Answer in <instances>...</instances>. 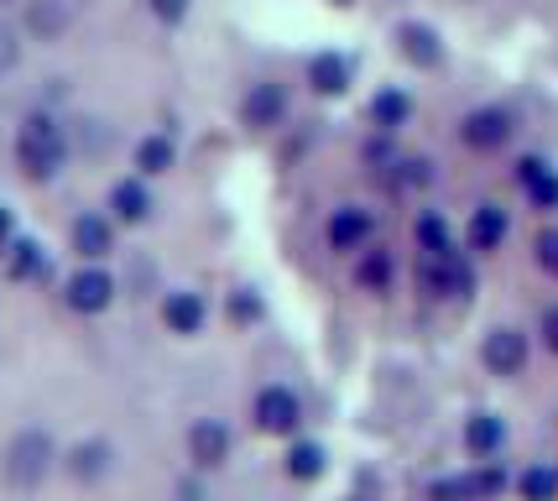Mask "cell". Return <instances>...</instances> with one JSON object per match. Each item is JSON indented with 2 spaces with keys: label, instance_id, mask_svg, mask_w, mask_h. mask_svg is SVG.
<instances>
[{
  "label": "cell",
  "instance_id": "1",
  "mask_svg": "<svg viewBox=\"0 0 558 501\" xmlns=\"http://www.w3.org/2000/svg\"><path fill=\"white\" fill-rule=\"evenodd\" d=\"M69 163V136H63V126L52 116H26L22 131H16V167H22V178L32 183H52L58 172Z\"/></svg>",
  "mask_w": 558,
  "mask_h": 501
},
{
  "label": "cell",
  "instance_id": "2",
  "mask_svg": "<svg viewBox=\"0 0 558 501\" xmlns=\"http://www.w3.org/2000/svg\"><path fill=\"white\" fill-rule=\"evenodd\" d=\"M52 460H58L52 433L48 429H22L11 444H5V480H11L16 491H37V486L48 480Z\"/></svg>",
  "mask_w": 558,
  "mask_h": 501
},
{
  "label": "cell",
  "instance_id": "3",
  "mask_svg": "<svg viewBox=\"0 0 558 501\" xmlns=\"http://www.w3.org/2000/svg\"><path fill=\"white\" fill-rule=\"evenodd\" d=\"M251 424H256V433H267V439H292V433L303 429V397L282 382L262 386L251 397Z\"/></svg>",
  "mask_w": 558,
  "mask_h": 501
},
{
  "label": "cell",
  "instance_id": "4",
  "mask_svg": "<svg viewBox=\"0 0 558 501\" xmlns=\"http://www.w3.org/2000/svg\"><path fill=\"white\" fill-rule=\"evenodd\" d=\"M417 283H423L428 298H464L475 287V266L464 262L454 246L449 251H423L417 257Z\"/></svg>",
  "mask_w": 558,
  "mask_h": 501
},
{
  "label": "cell",
  "instance_id": "5",
  "mask_svg": "<svg viewBox=\"0 0 558 501\" xmlns=\"http://www.w3.org/2000/svg\"><path fill=\"white\" fill-rule=\"evenodd\" d=\"M183 444H189V460H194L198 476H209V470H225V465H230L235 433H230L225 418H194L189 433H183Z\"/></svg>",
  "mask_w": 558,
  "mask_h": 501
},
{
  "label": "cell",
  "instance_id": "6",
  "mask_svg": "<svg viewBox=\"0 0 558 501\" xmlns=\"http://www.w3.org/2000/svg\"><path fill=\"white\" fill-rule=\"evenodd\" d=\"M63 303H69L73 313H84V319H95V313H105L116 303V277L99 262H84L69 283H63Z\"/></svg>",
  "mask_w": 558,
  "mask_h": 501
},
{
  "label": "cell",
  "instance_id": "7",
  "mask_svg": "<svg viewBox=\"0 0 558 501\" xmlns=\"http://www.w3.org/2000/svg\"><path fill=\"white\" fill-rule=\"evenodd\" d=\"M481 360H486L490 377H522L527 371V334L501 324V330H490L481 339Z\"/></svg>",
  "mask_w": 558,
  "mask_h": 501
},
{
  "label": "cell",
  "instance_id": "8",
  "mask_svg": "<svg viewBox=\"0 0 558 501\" xmlns=\"http://www.w3.org/2000/svg\"><path fill=\"white\" fill-rule=\"evenodd\" d=\"M464 146H475V152H496V146L511 142V110L501 105H486V110H470L460 126Z\"/></svg>",
  "mask_w": 558,
  "mask_h": 501
},
{
  "label": "cell",
  "instance_id": "9",
  "mask_svg": "<svg viewBox=\"0 0 558 501\" xmlns=\"http://www.w3.org/2000/svg\"><path fill=\"white\" fill-rule=\"evenodd\" d=\"M162 324H168L172 334H183V339L204 334V324H209V303H204V293H194V287L168 293V298H162Z\"/></svg>",
  "mask_w": 558,
  "mask_h": 501
},
{
  "label": "cell",
  "instance_id": "10",
  "mask_svg": "<svg viewBox=\"0 0 558 501\" xmlns=\"http://www.w3.org/2000/svg\"><path fill=\"white\" fill-rule=\"evenodd\" d=\"M241 120L251 131H271V126H282L288 120V90L282 84H251V95L241 99Z\"/></svg>",
  "mask_w": 558,
  "mask_h": 501
},
{
  "label": "cell",
  "instance_id": "11",
  "mask_svg": "<svg viewBox=\"0 0 558 501\" xmlns=\"http://www.w3.org/2000/svg\"><path fill=\"white\" fill-rule=\"evenodd\" d=\"M73 257H84V262H105L110 251H116V219L110 215H78L73 219Z\"/></svg>",
  "mask_w": 558,
  "mask_h": 501
},
{
  "label": "cell",
  "instance_id": "12",
  "mask_svg": "<svg viewBox=\"0 0 558 501\" xmlns=\"http://www.w3.org/2000/svg\"><path fill=\"white\" fill-rule=\"evenodd\" d=\"M371 236H376V215H371L365 204H344V210H335V219H329V246H335V251H365Z\"/></svg>",
  "mask_w": 558,
  "mask_h": 501
},
{
  "label": "cell",
  "instance_id": "13",
  "mask_svg": "<svg viewBox=\"0 0 558 501\" xmlns=\"http://www.w3.org/2000/svg\"><path fill=\"white\" fill-rule=\"evenodd\" d=\"M63 465H69V476L78 480V486H95V480L110 476V465H116V450H110V439H78Z\"/></svg>",
  "mask_w": 558,
  "mask_h": 501
},
{
  "label": "cell",
  "instance_id": "14",
  "mask_svg": "<svg viewBox=\"0 0 558 501\" xmlns=\"http://www.w3.org/2000/svg\"><path fill=\"white\" fill-rule=\"evenodd\" d=\"M5 277H11V283H43V277H48V251H43V240H32V236L5 240Z\"/></svg>",
  "mask_w": 558,
  "mask_h": 501
},
{
  "label": "cell",
  "instance_id": "15",
  "mask_svg": "<svg viewBox=\"0 0 558 501\" xmlns=\"http://www.w3.org/2000/svg\"><path fill=\"white\" fill-rule=\"evenodd\" d=\"M350 79H355V63L344 58V52H314L308 58V90L324 99H335L350 90Z\"/></svg>",
  "mask_w": 558,
  "mask_h": 501
},
{
  "label": "cell",
  "instance_id": "16",
  "mask_svg": "<svg viewBox=\"0 0 558 501\" xmlns=\"http://www.w3.org/2000/svg\"><path fill=\"white\" fill-rule=\"evenodd\" d=\"M282 470H288L298 486H314V480L329 476V450H324L318 439H298V433H292L288 454H282Z\"/></svg>",
  "mask_w": 558,
  "mask_h": 501
},
{
  "label": "cell",
  "instance_id": "17",
  "mask_svg": "<svg viewBox=\"0 0 558 501\" xmlns=\"http://www.w3.org/2000/svg\"><path fill=\"white\" fill-rule=\"evenodd\" d=\"M110 219L116 225H146L151 219V189H146V178H121L110 189Z\"/></svg>",
  "mask_w": 558,
  "mask_h": 501
},
{
  "label": "cell",
  "instance_id": "18",
  "mask_svg": "<svg viewBox=\"0 0 558 501\" xmlns=\"http://www.w3.org/2000/svg\"><path fill=\"white\" fill-rule=\"evenodd\" d=\"M397 43H402V58L413 69H438L444 63V43H438V32L428 22H402L397 26Z\"/></svg>",
  "mask_w": 558,
  "mask_h": 501
},
{
  "label": "cell",
  "instance_id": "19",
  "mask_svg": "<svg viewBox=\"0 0 558 501\" xmlns=\"http://www.w3.org/2000/svg\"><path fill=\"white\" fill-rule=\"evenodd\" d=\"M464 450H470V460H496V454L507 450V424H501L496 413H470Z\"/></svg>",
  "mask_w": 558,
  "mask_h": 501
},
{
  "label": "cell",
  "instance_id": "20",
  "mask_svg": "<svg viewBox=\"0 0 558 501\" xmlns=\"http://www.w3.org/2000/svg\"><path fill=\"white\" fill-rule=\"evenodd\" d=\"M507 236H511V219H507V210H501V204H481V210L470 215V230H464L470 251H496Z\"/></svg>",
  "mask_w": 558,
  "mask_h": 501
},
{
  "label": "cell",
  "instance_id": "21",
  "mask_svg": "<svg viewBox=\"0 0 558 501\" xmlns=\"http://www.w3.org/2000/svg\"><path fill=\"white\" fill-rule=\"evenodd\" d=\"M517 183L527 189V199H533L537 210H558V172L543 157H522L517 163Z\"/></svg>",
  "mask_w": 558,
  "mask_h": 501
},
{
  "label": "cell",
  "instance_id": "22",
  "mask_svg": "<svg viewBox=\"0 0 558 501\" xmlns=\"http://www.w3.org/2000/svg\"><path fill=\"white\" fill-rule=\"evenodd\" d=\"M371 120H376V131H402V126L413 120V95L381 90V95L371 99Z\"/></svg>",
  "mask_w": 558,
  "mask_h": 501
},
{
  "label": "cell",
  "instance_id": "23",
  "mask_svg": "<svg viewBox=\"0 0 558 501\" xmlns=\"http://www.w3.org/2000/svg\"><path fill=\"white\" fill-rule=\"evenodd\" d=\"M172 163H178L172 136H142V142H136V172H142V178H162Z\"/></svg>",
  "mask_w": 558,
  "mask_h": 501
},
{
  "label": "cell",
  "instance_id": "24",
  "mask_svg": "<svg viewBox=\"0 0 558 501\" xmlns=\"http://www.w3.org/2000/svg\"><path fill=\"white\" fill-rule=\"evenodd\" d=\"M517 497L522 501H558V465H527L517 476Z\"/></svg>",
  "mask_w": 558,
  "mask_h": 501
},
{
  "label": "cell",
  "instance_id": "25",
  "mask_svg": "<svg viewBox=\"0 0 558 501\" xmlns=\"http://www.w3.org/2000/svg\"><path fill=\"white\" fill-rule=\"evenodd\" d=\"M391 277H397V262H391V251H361V266H355V283L371 287V293H387Z\"/></svg>",
  "mask_w": 558,
  "mask_h": 501
},
{
  "label": "cell",
  "instance_id": "26",
  "mask_svg": "<svg viewBox=\"0 0 558 501\" xmlns=\"http://www.w3.org/2000/svg\"><path fill=\"white\" fill-rule=\"evenodd\" d=\"M413 236H417V251H449V246H454V236H449V219L438 215V210H423V215H417Z\"/></svg>",
  "mask_w": 558,
  "mask_h": 501
},
{
  "label": "cell",
  "instance_id": "27",
  "mask_svg": "<svg viewBox=\"0 0 558 501\" xmlns=\"http://www.w3.org/2000/svg\"><path fill=\"white\" fill-rule=\"evenodd\" d=\"M507 486H511V476L496 465V460H481V465L470 470V491H475V501H496Z\"/></svg>",
  "mask_w": 558,
  "mask_h": 501
},
{
  "label": "cell",
  "instance_id": "28",
  "mask_svg": "<svg viewBox=\"0 0 558 501\" xmlns=\"http://www.w3.org/2000/svg\"><path fill=\"white\" fill-rule=\"evenodd\" d=\"M230 319H235V324H256V319H262V298H256L251 287H235V293H230Z\"/></svg>",
  "mask_w": 558,
  "mask_h": 501
},
{
  "label": "cell",
  "instance_id": "29",
  "mask_svg": "<svg viewBox=\"0 0 558 501\" xmlns=\"http://www.w3.org/2000/svg\"><path fill=\"white\" fill-rule=\"evenodd\" d=\"M428 501H475V491H470V476L434 480V491H428Z\"/></svg>",
  "mask_w": 558,
  "mask_h": 501
},
{
  "label": "cell",
  "instance_id": "30",
  "mask_svg": "<svg viewBox=\"0 0 558 501\" xmlns=\"http://www.w3.org/2000/svg\"><path fill=\"white\" fill-rule=\"evenodd\" d=\"M402 172H397V183L402 189H423L428 178H434V163H423V157H408V163H397Z\"/></svg>",
  "mask_w": 558,
  "mask_h": 501
},
{
  "label": "cell",
  "instance_id": "31",
  "mask_svg": "<svg viewBox=\"0 0 558 501\" xmlns=\"http://www.w3.org/2000/svg\"><path fill=\"white\" fill-rule=\"evenodd\" d=\"M146 5H151V16H157L162 26H178L183 16H189V5H194V0H146Z\"/></svg>",
  "mask_w": 558,
  "mask_h": 501
},
{
  "label": "cell",
  "instance_id": "32",
  "mask_svg": "<svg viewBox=\"0 0 558 501\" xmlns=\"http://www.w3.org/2000/svg\"><path fill=\"white\" fill-rule=\"evenodd\" d=\"M537 266H543L548 277H558V230L537 236Z\"/></svg>",
  "mask_w": 558,
  "mask_h": 501
},
{
  "label": "cell",
  "instance_id": "33",
  "mask_svg": "<svg viewBox=\"0 0 558 501\" xmlns=\"http://www.w3.org/2000/svg\"><path fill=\"white\" fill-rule=\"evenodd\" d=\"M543 345H548V350L558 356V309L543 313Z\"/></svg>",
  "mask_w": 558,
  "mask_h": 501
},
{
  "label": "cell",
  "instance_id": "34",
  "mask_svg": "<svg viewBox=\"0 0 558 501\" xmlns=\"http://www.w3.org/2000/svg\"><path fill=\"white\" fill-rule=\"evenodd\" d=\"M172 501H204V486H198V480H183V486L172 491Z\"/></svg>",
  "mask_w": 558,
  "mask_h": 501
},
{
  "label": "cell",
  "instance_id": "35",
  "mask_svg": "<svg viewBox=\"0 0 558 501\" xmlns=\"http://www.w3.org/2000/svg\"><path fill=\"white\" fill-rule=\"evenodd\" d=\"M16 236V215H11V210H5V204H0V246H5V240Z\"/></svg>",
  "mask_w": 558,
  "mask_h": 501
},
{
  "label": "cell",
  "instance_id": "36",
  "mask_svg": "<svg viewBox=\"0 0 558 501\" xmlns=\"http://www.w3.org/2000/svg\"><path fill=\"white\" fill-rule=\"evenodd\" d=\"M329 5H355V0H329Z\"/></svg>",
  "mask_w": 558,
  "mask_h": 501
},
{
  "label": "cell",
  "instance_id": "37",
  "mask_svg": "<svg viewBox=\"0 0 558 501\" xmlns=\"http://www.w3.org/2000/svg\"><path fill=\"white\" fill-rule=\"evenodd\" d=\"M344 501H365V497H344Z\"/></svg>",
  "mask_w": 558,
  "mask_h": 501
}]
</instances>
